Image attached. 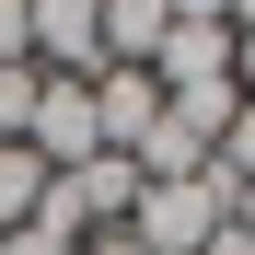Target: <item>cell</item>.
<instances>
[{
	"label": "cell",
	"instance_id": "cell-1",
	"mask_svg": "<svg viewBox=\"0 0 255 255\" xmlns=\"http://www.w3.org/2000/svg\"><path fill=\"white\" fill-rule=\"evenodd\" d=\"M221 221H232V186H221V174H186V186H151V197H139L128 244H139V255H209Z\"/></svg>",
	"mask_w": 255,
	"mask_h": 255
},
{
	"label": "cell",
	"instance_id": "cell-2",
	"mask_svg": "<svg viewBox=\"0 0 255 255\" xmlns=\"http://www.w3.org/2000/svg\"><path fill=\"white\" fill-rule=\"evenodd\" d=\"M23 23H35V70H58V81L105 70V0H23Z\"/></svg>",
	"mask_w": 255,
	"mask_h": 255
},
{
	"label": "cell",
	"instance_id": "cell-3",
	"mask_svg": "<svg viewBox=\"0 0 255 255\" xmlns=\"http://www.w3.org/2000/svg\"><path fill=\"white\" fill-rule=\"evenodd\" d=\"M23 151L47 162V174L93 162V151H105V128H93V81H58V70H47V93H35V128H23Z\"/></svg>",
	"mask_w": 255,
	"mask_h": 255
},
{
	"label": "cell",
	"instance_id": "cell-4",
	"mask_svg": "<svg viewBox=\"0 0 255 255\" xmlns=\"http://www.w3.org/2000/svg\"><path fill=\"white\" fill-rule=\"evenodd\" d=\"M162 93H221L232 81V23H174L162 35V58H151Z\"/></svg>",
	"mask_w": 255,
	"mask_h": 255
},
{
	"label": "cell",
	"instance_id": "cell-5",
	"mask_svg": "<svg viewBox=\"0 0 255 255\" xmlns=\"http://www.w3.org/2000/svg\"><path fill=\"white\" fill-rule=\"evenodd\" d=\"M93 128H105V151H139L162 128V81L151 70H93Z\"/></svg>",
	"mask_w": 255,
	"mask_h": 255
},
{
	"label": "cell",
	"instance_id": "cell-6",
	"mask_svg": "<svg viewBox=\"0 0 255 255\" xmlns=\"http://www.w3.org/2000/svg\"><path fill=\"white\" fill-rule=\"evenodd\" d=\"M162 35H174V12H162V0H105V70H151Z\"/></svg>",
	"mask_w": 255,
	"mask_h": 255
},
{
	"label": "cell",
	"instance_id": "cell-7",
	"mask_svg": "<svg viewBox=\"0 0 255 255\" xmlns=\"http://www.w3.org/2000/svg\"><path fill=\"white\" fill-rule=\"evenodd\" d=\"M35 197H47V162H35L23 139H0V232H23V221H35Z\"/></svg>",
	"mask_w": 255,
	"mask_h": 255
},
{
	"label": "cell",
	"instance_id": "cell-8",
	"mask_svg": "<svg viewBox=\"0 0 255 255\" xmlns=\"http://www.w3.org/2000/svg\"><path fill=\"white\" fill-rule=\"evenodd\" d=\"M0 255H81V244H70V232H35V221H23V232H0Z\"/></svg>",
	"mask_w": 255,
	"mask_h": 255
},
{
	"label": "cell",
	"instance_id": "cell-9",
	"mask_svg": "<svg viewBox=\"0 0 255 255\" xmlns=\"http://www.w3.org/2000/svg\"><path fill=\"white\" fill-rule=\"evenodd\" d=\"M174 23H232V0H162Z\"/></svg>",
	"mask_w": 255,
	"mask_h": 255
},
{
	"label": "cell",
	"instance_id": "cell-10",
	"mask_svg": "<svg viewBox=\"0 0 255 255\" xmlns=\"http://www.w3.org/2000/svg\"><path fill=\"white\" fill-rule=\"evenodd\" d=\"M232 232H244V244H255V186H244V197H232Z\"/></svg>",
	"mask_w": 255,
	"mask_h": 255
},
{
	"label": "cell",
	"instance_id": "cell-11",
	"mask_svg": "<svg viewBox=\"0 0 255 255\" xmlns=\"http://www.w3.org/2000/svg\"><path fill=\"white\" fill-rule=\"evenodd\" d=\"M81 255H139V244H128V232H93V244H81Z\"/></svg>",
	"mask_w": 255,
	"mask_h": 255
},
{
	"label": "cell",
	"instance_id": "cell-12",
	"mask_svg": "<svg viewBox=\"0 0 255 255\" xmlns=\"http://www.w3.org/2000/svg\"><path fill=\"white\" fill-rule=\"evenodd\" d=\"M209 255H255V244H244V232H232V221H221V244H209Z\"/></svg>",
	"mask_w": 255,
	"mask_h": 255
},
{
	"label": "cell",
	"instance_id": "cell-13",
	"mask_svg": "<svg viewBox=\"0 0 255 255\" xmlns=\"http://www.w3.org/2000/svg\"><path fill=\"white\" fill-rule=\"evenodd\" d=\"M232 35H255V0H232Z\"/></svg>",
	"mask_w": 255,
	"mask_h": 255
}]
</instances>
